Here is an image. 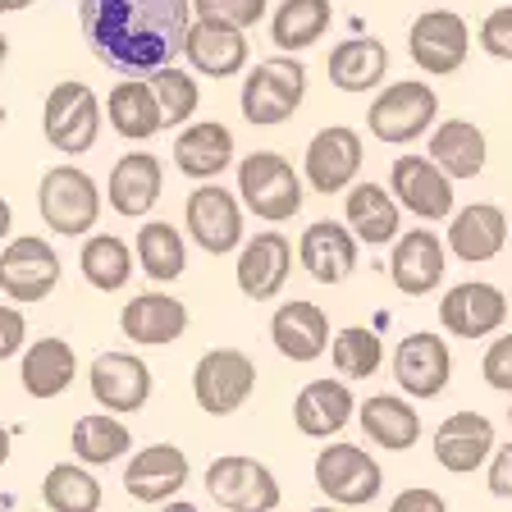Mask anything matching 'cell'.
Returning <instances> with one entry per match:
<instances>
[{
  "label": "cell",
  "instance_id": "cell-1",
  "mask_svg": "<svg viewBox=\"0 0 512 512\" xmlns=\"http://www.w3.org/2000/svg\"><path fill=\"white\" fill-rule=\"evenodd\" d=\"M83 42L106 69L147 78L183 55L192 0H78Z\"/></svg>",
  "mask_w": 512,
  "mask_h": 512
},
{
  "label": "cell",
  "instance_id": "cell-2",
  "mask_svg": "<svg viewBox=\"0 0 512 512\" xmlns=\"http://www.w3.org/2000/svg\"><path fill=\"white\" fill-rule=\"evenodd\" d=\"M238 192H243V206L256 220H293L302 211V188L298 170L288 165L279 151H252V156L238 160Z\"/></svg>",
  "mask_w": 512,
  "mask_h": 512
},
{
  "label": "cell",
  "instance_id": "cell-3",
  "mask_svg": "<svg viewBox=\"0 0 512 512\" xmlns=\"http://www.w3.org/2000/svg\"><path fill=\"white\" fill-rule=\"evenodd\" d=\"M302 96H307V69H302V60H293L284 51L275 60H261L243 78L238 110H243L247 124H284V119L298 115Z\"/></svg>",
  "mask_w": 512,
  "mask_h": 512
},
{
  "label": "cell",
  "instance_id": "cell-4",
  "mask_svg": "<svg viewBox=\"0 0 512 512\" xmlns=\"http://www.w3.org/2000/svg\"><path fill=\"white\" fill-rule=\"evenodd\" d=\"M37 211H42L46 229H55L64 238H78L87 229H96V220H101V188L78 165H55V170L42 174Z\"/></svg>",
  "mask_w": 512,
  "mask_h": 512
},
{
  "label": "cell",
  "instance_id": "cell-5",
  "mask_svg": "<svg viewBox=\"0 0 512 512\" xmlns=\"http://www.w3.org/2000/svg\"><path fill=\"white\" fill-rule=\"evenodd\" d=\"M439 119V96L430 83H389L366 110V128H371L380 142L389 147H403V142H416L430 124Z\"/></svg>",
  "mask_w": 512,
  "mask_h": 512
},
{
  "label": "cell",
  "instance_id": "cell-6",
  "mask_svg": "<svg viewBox=\"0 0 512 512\" xmlns=\"http://www.w3.org/2000/svg\"><path fill=\"white\" fill-rule=\"evenodd\" d=\"M42 133L60 156H83L101 133V101L87 83H55L42 110Z\"/></svg>",
  "mask_w": 512,
  "mask_h": 512
},
{
  "label": "cell",
  "instance_id": "cell-7",
  "mask_svg": "<svg viewBox=\"0 0 512 512\" xmlns=\"http://www.w3.org/2000/svg\"><path fill=\"white\" fill-rule=\"evenodd\" d=\"M256 389V362L238 348H211L192 366V398L211 416H234Z\"/></svg>",
  "mask_w": 512,
  "mask_h": 512
},
{
  "label": "cell",
  "instance_id": "cell-8",
  "mask_svg": "<svg viewBox=\"0 0 512 512\" xmlns=\"http://www.w3.org/2000/svg\"><path fill=\"white\" fill-rule=\"evenodd\" d=\"M316 485L320 494L339 508H366V503L380 499L384 471L380 462L357 444H330L316 453Z\"/></svg>",
  "mask_w": 512,
  "mask_h": 512
},
{
  "label": "cell",
  "instance_id": "cell-9",
  "mask_svg": "<svg viewBox=\"0 0 512 512\" xmlns=\"http://www.w3.org/2000/svg\"><path fill=\"white\" fill-rule=\"evenodd\" d=\"M407 55H412L416 69L444 78L458 74L471 55V28L462 14L453 10H426L416 14L412 28H407Z\"/></svg>",
  "mask_w": 512,
  "mask_h": 512
},
{
  "label": "cell",
  "instance_id": "cell-10",
  "mask_svg": "<svg viewBox=\"0 0 512 512\" xmlns=\"http://www.w3.org/2000/svg\"><path fill=\"white\" fill-rule=\"evenodd\" d=\"M206 494L229 512H270L279 508V480L266 462L229 453L206 467Z\"/></svg>",
  "mask_w": 512,
  "mask_h": 512
},
{
  "label": "cell",
  "instance_id": "cell-11",
  "mask_svg": "<svg viewBox=\"0 0 512 512\" xmlns=\"http://www.w3.org/2000/svg\"><path fill=\"white\" fill-rule=\"evenodd\" d=\"M60 284V256L46 238L19 234L0 247V293L10 302H42Z\"/></svg>",
  "mask_w": 512,
  "mask_h": 512
},
{
  "label": "cell",
  "instance_id": "cell-12",
  "mask_svg": "<svg viewBox=\"0 0 512 512\" xmlns=\"http://www.w3.org/2000/svg\"><path fill=\"white\" fill-rule=\"evenodd\" d=\"M183 220H188L192 243L211 256H229L243 243V206H238L234 192H224L220 183H211V179L197 192H188Z\"/></svg>",
  "mask_w": 512,
  "mask_h": 512
},
{
  "label": "cell",
  "instance_id": "cell-13",
  "mask_svg": "<svg viewBox=\"0 0 512 512\" xmlns=\"http://www.w3.org/2000/svg\"><path fill=\"white\" fill-rule=\"evenodd\" d=\"M302 170H307L311 192H325V197L330 192H348V183H357V174H362V133L348 124L320 128L316 138L307 142Z\"/></svg>",
  "mask_w": 512,
  "mask_h": 512
},
{
  "label": "cell",
  "instance_id": "cell-14",
  "mask_svg": "<svg viewBox=\"0 0 512 512\" xmlns=\"http://www.w3.org/2000/svg\"><path fill=\"white\" fill-rule=\"evenodd\" d=\"M389 192L416 220H448L453 215V179L430 156H398L389 170Z\"/></svg>",
  "mask_w": 512,
  "mask_h": 512
},
{
  "label": "cell",
  "instance_id": "cell-15",
  "mask_svg": "<svg viewBox=\"0 0 512 512\" xmlns=\"http://www.w3.org/2000/svg\"><path fill=\"white\" fill-rule=\"evenodd\" d=\"M288 270H293V243L279 229H261L256 238H247L238 252V293L247 302H270L284 293Z\"/></svg>",
  "mask_w": 512,
  "mask_h": 512
},
{
  "label": "cell",
  "instance_id": "cell-16",
  "mask_svg": "<svg viewBox=\"0 0 512 512\" xmlns=\"http://www.w3.org/2000/svg\"><path fill=\"white\" fill-rule=\"evenodd\" d=\"M439 320L458 339H490L494 330H503V320H508V298H503V288L485 284V279H467V284H453L444 293Z\"/></svg>",
  "mask_w": 512,
  "mask_h": 512
},
{
  "label": "cell",
  "instance_id": "cell-17",
  "mask_svg": "<svg viewBox=\"0 0 512 512\" xmlns=\"http://www.w3.org/2000/svg\"><path fill=\"white\" fill-rule=\"evenodd\" d=\"M448 270V247L439 243L435 229H407L389 252V279L407 298H426L435 293Z\"/></svg>",
  "mask_w": 512,
  "mask_h": 512
},
{
  "label": "cell",
  "instance_id": "cell-18",
  "mask_svg": "<svg viewBox=\"0 0 512 512\" xmlns=\"http://www.w3.org/2000/svg\"><path fill=\"white\" fill-rule=\"evenodd\" d=\"M448 375H453V357H448V343L439 334L421 330L398 339L394 348V380L403 394L412 398H435L448 389Z\"/></svg>",
  "mask_w": 512,
  "mask_h": 512
},
{
  "label": "cell",
  "instance_id": "cell-19",
  "mask_svg": "<svg viewBox=\"0 0 512 512\" xmlns=\"http://www.w3.org/2000/svg\"><path fill=\"white\" fill-rule=\"evenodd\" d=\"M183 55L202 78H234L247 69V37L243 28L220 19H197L192 14L188 37H183Z\"/></svg>",
  "mask_w": 512,
  "mask_h": 512
},
{
  "label": "cell",
  "instance_id": "cell-20",
  "mask_svg": "<svg viewBox=\"0 0 512 512\" xmlns=\"http://www.w3.org/2000/svg\"><path fill=\"white\" fill-rule=\"evenodd\" d=\"M87 384L106 412H138L151 398V371L133 352H101L87 371Z\"/></svg>",
  "mask_w": 512,
  "mask_h": 512
},
{
  "label": "cell",
  "instance_id": "cell-21",
  "mask_svg": "<svg viewBox=\"0 0 512 512\" xmlns=\"http://www.w3.org/2000/svg\"><path fill=\"white\" fill-rule=\"evenodd\" d=\"M188 485V458L174 444L138 448L124 467V490L133 503H165Z\"/></svg>",
  "mask_w": 512,
  "mask_h": 512
},
{
  "label": "cell",
  "instance_id": "cell-22",
  "mask_svg": "<svg viewBox=\"0 0 512 512\" xmlns=\"http://www.w3.org/2000/svg\"><path fill=\"white\" fill-rule=\"evenodd\" d=\"M494 453V421L480 412H453L435 430V462L453 476H471Z\"/></svg>",
  "mask_w": 512,
  "mask_h": 512
},
{
  "label": "cell",
  "instance_id": "cell-23",
  "mask_svg": "<svg viewBox=\"0 0 512 512\" xmlns=\"http://www.w3.org/2000/svg\"><path fill=\"white\" fill-rule=\"evenodd\" d=\"M298 261L307 266V275L316 284H343L357 270V234L348 224L316 220L298 238Z\"/></svg>",
  "mask_w": 512,
  "mask_h": 512
},
{
  "label": "cell",
  "instance_id": "cell-24",
  "mask_svg": "<svg viewBox=\"0 0 512 512\" xmlns=\"http://www.w3.org/2000/svg\"><path fill=\"white\" fill-rule=\"evenodd\" d=\"M119 330H124V339L142 343V348H165V343L183 339L188 307L179 298H170V293H138L119 311Z\"/></svg>",
  "mask_w": 512,
  "mask_h": 512
},
{
  "label": "cell",
  "instance_id": "cell-25",
  "mask_svg": "<svg viewBox=\"0 0 512 512\" xmlns=\"http://www.w3.org/2000/svg\"><path fill=\"white\" fill-rule=\"evenodd\" d=\"M160 192H165V170H160V160L151 151H128V156L115 160V170H110V206H115V215L142 220L160 202Z\"/></svg>",
  "mask_w": 512,
  "mask_h": 512
},
{
  "label": "cell",
  "instance_id": "cell-26",
  "mask_svg": "<svg viewBox=\"0 0 512 512\" xmlns=\"http://www.w3.org/2000/svg\"><path fill=\"white\" fill-rule=\"evenodd\" d=\"M508 243V215L490 202L462 206L448 224V252L467 261V266H480V261H494Z\"/></svg>",
  "mask_w": 512,
  "mask_h": 512
},
{
  "label": "cell",
  "instance_id": "cell-27",
  "mask_svg": "<svg viewBox=\"0 0 512 512\" xmlns=\"http://www.w3.org/2000/svg\"><path fill=\"white\" fill-rule=\"evenodd\" d=\"M229 160H234V133L220 119H197L174 138V165H179V174H188L197 183L224 174Z\"/></svg>",
  "mask_w": 512,
  "mask_h": 512
},
{
  "label": "cell",
  "instance_id": "cell-28",
  "mask_svg": "<svg viewBox=\"0 0 512 512\" xmlns=\"http://www.w3.org/2000/svg\"><path fill=\"white\" fill-rule=\"evenodd\" d=\"M270 339L288 362H316L330 348V316L316 302H284L270 316Z\"/></svg>",
  "mask_w": 512,
  "mask_h": 512
},
{
  "label": "cell",
  "instance_id": "cell-29",
  "mask_svg": "<svg viewBox=\"0 0 512 512\" xmlns=\"http://www.w3.org/2000/svg\"><path fill=\"white\" fill-rule=\"evenodd\" d=\"M357 403L343 380H311L298 398H293V426L307 439H330L352 421Z\"/></svg>",
  "mask_w": 512,
  "mask_h": 512
},
{
  "label": "cell",
  "instance_id": "cell-30",
  "mask_svg": "<svg viewBox=\"0 0 512 512\" xmlns=\"http://www.w3.org/2000/svg\"><path fill=\"white\" fill-rule=\"evenodd\" d=\"M78 375V352L69 339H37L23 343V362H19V380L32 398H60Z\"/></svg>",
  "mask_w": 512,
  "mask_h": 512
},
{
  "label": "cell",
  "instance_id": "cell-31",
  "mask_svg": "<svg viewBox=\"0 0 512 512\" xmlns=\"http://www.w3.org/2000/svg\"><path fill=\"white\" fill-rule=\"evenodd\" d=\"M343 215H348V229L357 234V243L384 247V243H394L403 206H398V197L389 188H380V183H348Z\"/></svg>",
  "mask_w": 512,
  "mask_h": 512
},
{
  "label": "cell",
  "instance_id": "cell-32",
  "mask_svg": "<svg viewBox=\"0 0 512 512\" xmlns=\"http://www.w3.org/2000/svg\"><path fill=\"white\" fill-rule=\"evenodd\" d=\"M357 421H362L366 439L375 448H389V453H407L421 439V412L398 394H371L357 407Z\"/></svg>",
  "mask_w": 512,
  "mask_h": 512
},
{
  "label": "cell",
  "instance_id": "cell-33",
  "mask_svg": "<svg viewBox=\"0 0 512 512\" xmlns=\"http://www.w3.org/2000/svg\"><path fill=\"white\" fill-rule=\"evenodd\" d=\"M325 69H330V83L339 92H371L389 74V51L380 37H352V42L334 46Z\"/></svg>",
  "mask_w": 512,
  "mask_h": 512
},
{
  "label": "cell",
  "instance_id": "cell-34",
  "mask_svg": "<svg viewBox=\"0 0 512 512\" xmlns=\"http://www.w3.org/2000/svg\"><path fill=\"white\" fill-rule=\"evenodd\" d=\"M430 160L448 179H476L485 170V133H480L471 119H444V124L430 133Z\"/></svg>",
  "mask_w": 512,
  "mask_h": 512
},
{
  "label": "cell",
  "instance_id": "cell-35",
  "mask_svg": "<svg viewBox=\"0 0 512 512\" xmlns=\"http://www.w3.org/2000/svg\"><path fill=\"white\" fill-rule=\"evenodd\" d=\"M106 115H110V128H115L119 138H128V142H147L151 133H160V128H165L156 92H151V83H138V78H128V83L110 87Z\"/></svg>",
  "mask_w": 512,
  "mask_h": 512
},
{
  "label": "cell",
  "instance_id": "cell-36",
  "mask_svg": "<svg viewBox=\"0 0 512 512\" xmlns=\"http://www.w3.org/2000/svg\"><path fill=\"white\" fill-rule=\"evenodd\" d=\"M330 19H334L330 0H284V5L270 14V37H275L279 51L298 55L330 32Z\"/></svg>",
  "mask_w": 512,
  "mask_h": 512
},
{
  "label": "cell",
  "instance_id": "cell-37",
  "mask_svg": "<svg viewBox=\"0 0 512 512\" xmlns=\"http://www.w3.org/2000/svg\"><path fill=\"white\" fill-rule=\"evenodd\" d=\"M133 448V430L110 412H87L74 421V458L87 467H110Z\"/></svg>",
  "mask_w": 512,
  "mask_h": 512
},
{
  "label": "cell",
  "instance_id": "cell-38",
  "mask_svg": "<svg viewBox=\"0 0 512 512\" xmlns=\"http://www.w3.org/2000/svg\"><path fill=\"white\" fill-rule=\"evenodd\" d=\"M78 266H83V279L92 288H101V293H119V288L133 279V252H128V243L115 238V234H92L83 243Z\"/></svg>",
  "mask_w": 512,
  "mask_h": 512
},
{
  "label": "cell",
  "instance_id": "cell-39",
  "mask_svg": "<svg viewBox=\"0 0 512 512\" xmlns=\"http://www.w3.org/2000/svg\"><path fill=\"white\" fill-rule=\"evenodd\" d=\"M138 266L147 270L151 279L170 284L188 270V247H183V234L165 220H147L138 229Z\"/></svg>",
  "mask_w": 512,
  "mask_h": 512
},
{
  "label": "cell",
  "instance_id": "cell-40",
  "mask_svg": "<svg viewBox=\"0 0 512 512\" xmlns=\"http://www.w3.org/2000/svg\"><path fill=\"white\" fill-rule=\"evenodd\" d=\"M42 503L51 512H96L101 508V485H96V476L87 467L60 462L42 480Z\"/></svg>",
  "mask_w": 512,
  "mask_h": 512
},
{
  "label": "cell",
  "instance_id": "cell-41",
  "mask_svg": "<svg viewBox=\"0 0 512 512\" xmlns=\"http://www.w3.org/2000/svg\"><path fill=\"white\" fill-rule=\"evenodd\" d=\"M330 357L343 380H366V375H375L384 362V339L375 330H366V325H348V330L334 334Z\"/></svg>",
  "mask_w": 512,
  "mask_h": 512
},
{
  "label": "cell",
  "instance_id": "cell-42",
  "mask_svg": "<svg viewBox=\"0 0 512 512\" xmlns=\"http://www.w3.org/2000/svg\"><path fill=\"white\" fill-rule=\"evenodd\" d=\"M147 83H151V92H156V101H160V119H165V128L192 119L197 115V106H202V87H197V78L183 74V69H174V64L151 69Z\"/></svg>",
  "mask_w": 512,
  "mask_h": 512
},
{
  "label": "cell",
  "instance_id": "cell-43",
  "mask_svg": "<svg viewBox=\"0 0 512 512\" xmlns=\"http://www.w3.org/2000/svg\"><path fill=\"white\" fill-rule=\"evenodd\" d=\"M192 14L197 19H220L234 23V28H252V23L266 19V0H192Z\"/></svg>",
  "mask_w": 512,
  "mask_h": 512
},
{
  "label": "cell",
  "instance_id": "cell-44",
  "mask_svg": "<svg viewBox=\"0 0 512 512\" xmlns=\"http://www.w3.org/2000/svg\"><path fill=\"white\" fill-rule=\"evenodd\" d=\"M480 51L494 55V60H512V5L485 14L480 23Z\"/></svg>",
  "mask_w": 512,
  "mask_h": 512
},
{
  "label": "cell",
  "instance_id": "cell-45",
  "mask_svg": "<svg viewBox=\"0 0 512 512\" xmlns=\"http://www.w3.org/2000/svg\"><path fill=\"white\" fill-rule=\"evenodd\" d=\"M480 375H485L490 389L512 394V334H503V339H494L490 348H485V357H480Z\"/></svg>",
  "mask_w": 512,
  "mask_h": 512
},
{
  "label": "cell",
  "instance_id": "cell-46",
  "mask_svg": "<svg viewBox=\"0 0 512 512\" xmlns=\"http://www.w3.org/2000/svg\"><path fill=\"white\" fill-rule=\"evenodd\" d=\"M23 343H28V320L19 307H0V362L19 357Z\"/></svg>",
  "mask_w": 512,
  "mask_h": 512
},
{
  "label": "cell",
  "instance_id": "cell-47",
  "mask_svg": "<svg viewBox=\"0 0 512 512\" xmlns=\"http://www.w3.org/2000/svg\"><path fill=\"white\" fill-rule=\"evenodd\" d=\"M490 494L494 499H503V503H512V444H494V453H490Z\"/></svg>",
  "mask_w": 512,
  "mask_h": 512
},
{
  "label": "cell",
  "instance_id": "cell-48",
  "mask_svg": "<svg viewBox=\"0 0 512 512\" xmlns=\"http://www.w3.org/2000/svg\"><path fill=\"white\" fill-rule=\"evenodd\" d=\"M394 512H444V499L435 490H403L394 499Z\"/></svg>",
  "mask_w": 512,
  "mask_h": 512
},
{
  "label": "cell",
  "instance_id": "cell-49",
  "mask_svg": "<svg viewBox=\"0 0 512 512\" xmlns=\"http://www.w3.org/2000/svg\"><path fill=\"white\" fill-rule=\"evenodd\" d=\"M10 224H14V211H10V202H5V197H0V238L10 234Z\"/></svg>",
  "mask_w": 512,
  "mask_h": 512
},
{
  "label": "cell",
  "instance_id": "cell-50",
  "mask_svg": "<svg viewBox=\"0 0 512 512\" xmlns=\"http://www.w3.org/2000/svg\"><path fill=\"white\" fill-rule=\"evenodd\" d=\"M5 462H10V430L0 426V467H5Z\"/></svg>",
  "mask_w": 512,
  "mask_h": 512
},
{
  "label": "cell",
  "instance_id": "cell-51",
  "mask_svg": "<svg viewBox=\"0 0 512 512\" xmlns=\"http://www.w3.org/2000/svg\"><path fill=\"white\" fill-rule=\"evenodd\" d=\"M32 0H0V14H14V10H28Z\"/></svg>",
  "mask_w": 512,
  "mask_h": 512
},
{
  "label": "cell",
  "instance_id": "cell-52",
  "mask_svg": "<svg viewBox=\"0 0 512 512\" xmlns=\"http://www.w3.org/2000/svg\"><path fill=\"white\" fill-rule=\"evenodd\" d=\"M5 55H10V42H5V32H0V64H5Z\"/></svg>",
  "mask_w": 512,
  "mask_h": 512
},
{
  "label": "cell",
  "instance_id": "cell-53",
  "mask_svg": "<svg viewBox=\"0 0 512 512\" xmlns=\"http://www.w3.org/2000/svg\"><path fill=\"white\" fill-rule=\"evenodd\" d=\"M0 124H5V106H0Z\"/></svg>",
  "mask_w": 512,
  "mask_h": 512
},
{
  "label": "cell",
  "instance_id": "cell-54",
  "mask_svg": "<svg viewBox=\"0 0 512 512\" xmlns=\"http://www.w3.org/2000/svg\"><path fill=\"white\" fill-rule=\"evenodd\" d=\"M426 5H444V0H426Z\"/></svg>",
  "mask_w": 512,
  "mask_h": 512
},
{
  "label": "cell",
  "instance_id": "cell-55",
  "mask_svg": "<svg viewBox=\"0 0 512 512\" xmlns=\"http://www.w3.org/2000/svg\"><path fill=\"white\" fill-rule=\"evenodd\" d=\"M508 426H512V407H508Z\"/></svg>",
  "mask_w": 512,
  "mask_h": 512
}]
</instances>
